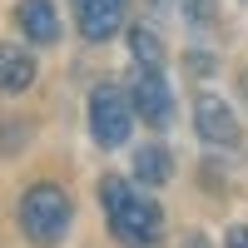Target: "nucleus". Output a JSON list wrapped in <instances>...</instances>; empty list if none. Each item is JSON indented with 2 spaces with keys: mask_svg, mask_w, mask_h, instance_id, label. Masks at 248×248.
Returning <instances> with one entry per match:
<instances>
[{
  "mask_svg": "<svg viewBox=\"0 0 248 248\" xmlns=\"http://www.w3.org/2000/svg\"><path fill=\"white\" fill-rule=\"evenodd\" d=\"M15 25L30 45H55L60 40V15L55 0H15Z\"/></svg>",
  "mask_w": 248,
  "mask_h": 248,
  "instance_id": "7",
  "label": "nucleus"
},
{
  "mask_svg": "<svg viewBox=\"0 0 248 248\" xmlns=\"http://www.w3.org/2000/svg\"><path fill=\"white\" fill-rule=\"evenodd\" d=\"M75 223V203L60 184H30L20 194V233L35 248H55Z\"/></svg>",
  "mask_w": 248,
  "mask_h": 248,
  "instance_id": "2",
  "label": "nucleus"
},
{
  "mask_svg": "<svg viewBox=\"0 0 248 248\" xmlns=\"http://www.w3.org/2000/svg\"><path fill=\"white\" fill-rule=\"evenodd\" d=\"M129 55H134V65H164V45H159V35L149 25L129 30Z\"/></svg>",
  "mask_w": 248,
  "mask_h": 248,
  "instance_id": "10",
  "label": "nucleus"
},
{
  "mask_svg": "<svg viewBox=\"0 0 248 248\" xmlns=\"http://www.w3.org/2000/svg\"><path fill=\"white\" fill-rule=\"evenodd\" d=\"M124 5L129 0H75V25L90 45H105L114 40V30L124 25Z\"/></svg>",
  "mask_w": 248,
  "mask_h": 248,
  "instance_id": "6",
  "label": "nucleus"
},
{
  "mask_svg": "<svg viewBox=\"0 0 248 248\" xmlns=\"http://www.w3.org/2000/svg\"><path fill=\"white\" fill-rule=\"evenodd\" d=\"M99 203H105V223H109L114 243H124V248H154L159 243L164 214H159L154 199H144V194L129 189V179L105 174L99 179Z\"/></svg>",
  "mask_w": 248,
  "mask_h": 248,
  "instance_id": "1",
  "label": "nucleus"
},
{
  "mask_svg": "<svg viewBox=\"0 0 248 248\" xmlns=\"http://www.w3.org/2000/svg\"><path fill=\"white\" fill-rule=\"evenodd\" d=\"M184 15L199 20V25H209L214 20V0H184Z\"/></svg>",
  "mask_w": 248,
  "mask_h": 248,
  "instance_id": "11",
  "label": "nucleus"
},
{
  "mask_svg": "<svg viewBox=\"0 0 248 248\" xmlns=\"http://www.w3.org/2000/svg\"><path fill=\"white\" fill-rule=\"evenodd\" d=\"M35 85V55L25 45L0 40V94H25Z\"/></svg>",
  "mask_w": 248,
  "mask_h": 248,
  "instance_id": "8",
  "label": "nucleus"
},
{
  "mask_svg": "<svg viewBox=\"0 0 248 248\" xmlns=\"http://www.w3.org/2000/svg\"><path fill=\"white\" fill-rule=\"evenodd\" d=\"M129 99H134V114L154 129H169L174 119V94H169V79H164L159 65H134L129 75Z\"/></svg>",
  "mask_w": 248,
  "mask_h": 248,
  "instance_id": "4",
  "label": "nucleus"
},
{
  "mask_svg": "<svg viewBox=\"0 0 248 248\" xmlns=\"http://www.w3.org/2000/svg\"><path fill=\"white\" fill-rule=\"evenodd\" d=\"M194 134L203 144H214V149H229V144H238V114L233 105H223L218 94H194Z\"/></svg>",
  "mask_w": 248,
  "mask_h": 248,
  "instance_id": "5",
  "label": "nucleus"
},
{
  "mask_svg": "<svg viewBox=\"0 0 248 248\" xmlns=\"http://www.w3.org/2000/svg\"><path fill=\"white\" fill-rule=\"evenodd\" d=\"M223 248H248V229L243 223H233V229L223 233Z\"/></svg>",
  "mask_w": 248,
  "mask_h": 248,
  "instance_id": "12",
  "label": "nucleus"
},
{
  "mask_svg": "<svg viewBox=\"0 0 248 248\" xmlns=\"http://www.w3.org/2000/svg\"><path fill=\"white\" fill-rule=\"evenodd\" d=\"M134 134V99L119 85H94L90 90V139L99 149H119Z\"/></svg>",
  "mask_w": 248,
  "mask_h": 248,
  "instance_id": "3",
  "label": "nucleus"
},
{
  "mask_svg": "<svg viewBox=\"0 0 248 248\" xmlns=\"http://www.w3.org/2000/svg\"><path fill=\"white\" fill-rule=\"evenodd\" d=\"M169 174H174V159H169L164 144H144V149L134 154V179H139V184L159 189V184H169Z\"/></svg>",
  "mask_w": 248,
  "mask_h": 248,
  "instance_id": "9",
  "label": "nucleus"
}]
</instances>
